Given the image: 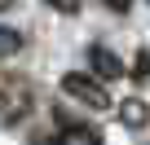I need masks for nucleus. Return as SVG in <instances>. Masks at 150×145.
Masks as SVG:
<instances>
[{
  "label": "nucleus",
  "mask_w": 150,
  "mask_h": 145,
  "mask_svg": "<svg viewBox=\"0 0 150 145\" xmlns=\"http://www.w3.org/2000/svg\"><path fill=\"white\" fill-rule=\"evenodd\" d=\"M57 145H102V136H97L93 127H66V132L57 136Z\"/></svg>",
  "instance_id": "20e7f679"
},
{
  "label": "nucleus",
  "mask_w": 150,
  "mask_h": 145,
  "mask_svg": "<svg viewBox=\"0 0 150 145\" xmlns=\"http://www.w3.org/2000/svg\"><path fill=\"white\" fill-rule=\"evenodd\" d=\"M102 5L115 9V13H128V9H132V0H102Z\"/></svg>",
  "instance_id": "6e6552de"
},
{
  "label": "nucleus",
  "mask_w": 150,
  "mask_h": 145,
  "mask_svg": "<svg viewBox=\"0 0 150 145\" xmlns=\"http://www.w3.org/2000/svg\"><path fill=\"white\" fill-rule=\"evenodd\" d=\"M146 5H150V0H146Z\"/></svg>",
  "instance_id": "9d476101"
},
{
  "label": "nucleus",
  "mask_w": 150,
  "mask_h": 145,
  "mask_svg": "<svg viewBox=\"0 0 150 145\" xmlns=\"http://www.w3.org/2000/svg\"><path fill=\"white\" fill-rule=\"evenodd\" d=\"M5 9H13V0H0V13H5Z\"/></svg>",
  "instance_id": "1a4fd4ad"
},
{
  "label": "nucleus",
  "mask_w": 150,
  "mask_h": 145,
  "mask_svg": "<svg viewBox=\"0 0 150 145\" xmlns=\"http://www.w3.org/2000/svg\"><path fill=\"white\" fill-rule=\"evenodd\" d=\"M49 9H57V13H80V0H44Z\"/></svg>",
  "instance_id": "0eeeda50"
},
{
  "label": "nucleus",
  "mask_w": 150,
  "mask_h": 145,
  "mask_svg": "<svg viewBox=\"0 0 150 145\" xmlns=\"http://www.w3.org/2000/svg\"><path fill=\"white\" fill-rule=\"evenodd\" d=\"M62 92L66 97H75V101H84L88 110H106L110 106V92H106V84L97 79V75H62Z\"/></svg>",
  "instance_id": "f257e3e1"
},
{
  "label": "nucleus",
  "mask_w": 150,
  "mask_h": 145,
  "mask_svg": "<svg viewBox=\"0 0 150 145\" xmlns=\"http://www.w3.org/2000/svg\"><path fill=\"white\" fill-rule=\"evenodd\" d=\"M119 119H124L128 127H141V123L150 119V106L137 101V97H128V101H119Z\"/></svg>",
  "instance_id": "7ed1b4c3"
},
{
  "label": "nucleus",
  "mask_w": 150,
  "mask_h": 145,
  "mask_svg": "<svg viewBox=\"0 0 150 145\" xmlns=\"http://www.w3.org/2000/svg\"><path fill=\"white\" fill-rule=\"evenodd\" d=\"M18 48H22L18 31H9V27H0V57H9V53H18Z\"/></svg>",
  "instance_id": "39448f33"
},
{
  "label": "nucleus",
  "mask_w": 150,
  "mask_h": 145,
  "mask_svg": "<svg viewBox=\"0 0 150 145\" xmlns=\"http://www.w3.org/2000/svg\"><path fill=\"white\" fill-rule=\"evenodd\" d=\"M132 79H150V53H137V66H132Z\"/></svg>",
  "instance_id": "423d86ee"
},
{
  "label": "nucleus",
  "mask_w": 150,
  "mask_h": 145,
  "mask_svg": "<svg viewBox=\"0 0 150 145\" xmlns=\"http://www.w3.org/2000/svg\"><path fill=\"white\" fill-rule=\"evenodd\" d=\"M88 66H93L97 79H119V75H124V62H119L106 44H93V48H88Z\"/></svg>",
  "instance_id": "f03ea898"
}]
</instances>
